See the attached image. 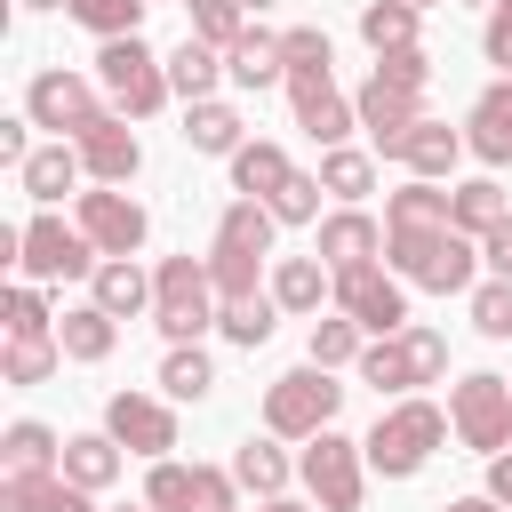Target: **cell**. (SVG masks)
I'll return each instance as SVG.
<instances>
[{"instance_id":"cell-1","label":"cell","mask_w":512,"mask_h":512,"mask_svg":"<svg viewBox=\"0 0 512 512\" xmlns=\"http://www.w3.org/2000/svg\"><path fill=\"white\" fill-rule=\"evenodd\" d=\"M384 256L408 288H432V296H456V288H480L472 264H480V240H464L448 224V192L408 176L392 200H384Z\"/></svg>"},{"instance_id":"cell-2","label":"cell","mask_w":512,"mask_h":512,"mask_svg":"<svg viewBox=\"0 0 512 512\" xmlns=\"http://www.w3.org/2000/svg\"><path fill=\"white\" fill-rule=\"evenodd\" d=\"M280 56H288V104H296V128L320 144V152H336L352 128H360V112H352V96L336 88V40L320 32V24H288L280 32Z\"/></svg>"},{"instance_id":"cell-3","label":"cell","mask_w":512,"mask_h":512,"mask_svg":"<svg viewBox=\"0 0 512 512\" xmlns=\"http://www.w3.org/2000/svg\"><path fill=\"white\" fill-rule=\"evenodd\" d=\"M272 208L264 200H232L224 216H216V240H208V280H216V296L232 304V296H264L256 288V272H264V256H272Z\"/></svg>"},{"instance_id":"cell-4","label":"cell","mask_w":512,"mask_h":512,"mask_svg":"<svg viewBox=\"0 0 512 512\" xmlns=\"http://www.w3.org/2000/svg\"><path fill=\"white\" fill-rule=\"evenodd\" d=\"M424 88H432V56L424 48H400V56H376V72L360 80L352 112H360L368 136H400V128L424 120Z\"/></svg>"},{"instance_id":"cell-5","label":"cell","mask_w":512,"mask_h":512,"mask_svg":"<svg viewBox=\"0 0 512 512\" xmlns=\"http://www.w3.org/2000/svg\"><path fill=\"white\" fill-rule=\"evenodd\" d=\"M96 88L112 96V112L120 120H152L176 88H168V56L144 40V32H128V40H104L96 48Z\"/></svg>"},{"instance_id":"cell-6","label":"cell","mask_w":512,"mask_h":512,"mask_svg":"<svg viewBox=\"0 0 512 512\" xmlns=\"http://www.w3.org/2000/svg\"><path fill=\"white\" fill-rule=\"evenodd\" d=\"M216 312H224V296H216L208 264L200 256H160V272H152V328L168 344H200L216 328Z\"/></svg>"},{"instance_id":"cell-7","label":"cell","mask_w":512,"mask_h":512,"mask_svg":"<svg viewBox=\"0 0 512 512\" xmlns=\"http://www.w3.org/2000/svg\"><path fill=\"white\" fill-rule=\"evenodd\" d=\"M336 408H344V384H336V368H288V376H272L264 384V432L272 440H320L328 424H336Z\"/></svg>"},{"instance_id":"cell-8","label":"cell","mask_w":512,"mask_h":512,"mask_svg":"<svg viewBox=\"0 0 512 512\" xmlns=\"http://www.w3.org/2000/svg\"><path fill=\"white\" fill-rule=\"evenodd\" d=\"M448 440V416L432 408V400H400V408H384L376 424H368V472H384V480H416L424 464H432V448Z\"/></svg>"},{"instance_id":"cell-9","label":"cell","mask_w":512,"mask_h":512,"mask_svg":"<svg viewBox=\"0 0 512 512\" xmlns=\"http://www.w3.org/2000/svg\"><path fill=\"white\" fill-rule=\"evenodd\" d=\"M448 368V336L440 328H400V336H376L360 352V384L376 392H416V384H440Z\"/></svg>"},{"instance_id":"cell-10","label":"cell","mask_w":512,"mask_h":512,"mask_svg":"<svg viewBox=\"0 0 512 512\" xmlns=\"http://www.w3.org/2000/svg\"><path fill=\"white\" fill-rule=\"evenodd\" d=\"M296 472H304V488H312V504H320V512H360V496H368V448H360V440H344L336 424H328L320 440H304Z\"/></svg>"},{"instance_id":"cell-11","label":"cell","mask_w":512,"mask_h":512,"mask_svg":"<svg viewBox=\"0 0 512 512\" xmlns=\"http://www.w3.org/2000/svg\"><path fill=\"white\" fill-rule=\"evenodd\" d=\"M24 120L32 128H56V144H72V136H88L96 120H104V96H96V80H80V72H32V88H24Z\"/></svg>"},{"instance_id":"cell-12","label":"cell","mask_w":512,"mask_h":512,"mask_svg":"<svg viewBox=\"0 0 512 512\" xmlns=\"http://www.w3.org/2000/svg\"><path fill=\"white\" fill-rule=\"evenodd\" d=\"M96 240L80 232V224H64V216H32L24 224V256H16V272L40 288V280H96Z\"/></svg>"},{"instance_id":"cell-13","label":"cell","mask_w":512,"mask_h":512,"mask_svg":"<svg viewBox=\"0 0 512 512\" xmlns=\"http://www.w3.org/2000/svg\"><path fill=\"white\" fill-rule=\"evenodd\" d=\"M448 424H456L464 448L504 456V448H512V376H464V384L448 392Z\"/></svg>"},{"instance_id":"cell-14","label":"cell","mask_w":512,"mask_h":512,"mask_svg":"<svg viewBox=\"0 0 512 512\" xmlns=\"http://www.w3.org/2000/svg\"><path fill=\"white\" fill-rule=\"evenodd\" d=\"M336 312H352L368 336H400V328H416V320H408V280L384 272V264H352V272H336Z\"/></svg>"},{"instance_id":"cell-15","label":"cell","mask_w":512,"mask_h":512,"mask_svg":"<svg viewBox=\"0 0 512 512\" xmlns=\"http://www.w3.org/2000/svg\"><path fill=\"white\" fill-rule=\"evenodd\" d=\"M232 496H240L232 472H216V464H176V456H160L152 480H144V504H152V512H232Z\"/></svg>"},{"instance_id":"cell-16","label":"cell","mask_w":512,"mask_h":512,"mask_svg":"<svg viewBox=\"0 0 512 512\" xmlns=\"http://www.w3.org/2000/svg\"><path fill=\"white\" fill-rule=\"evenodd\" d=\"M88 240H96V256H136L144 248V232H152V216L120 192V184H96V192H80V216H72Z\"/></svg>"},{"instance_id":"cell-17","label":"cell","mask_w":512,"mask_h":512,"mask_svg":"<svg viewBox=\"0 0 512 512\" xmlns=\"http://www.w3.org/2000/svg\"><path fill=\"white\" fill-rule=\"evenodd\" d=\"M104 432L128 448V456H168L176 448V416H168V400H152V392H112L104 400Z\"/></svg>"},{"instance_id":"cell-18","label":"cell","mask_w":512,"mask_h":512,"mask_svg":"<svg viewBox=\"0 0 512 512\" xmlns=\"http://www.w3.org/2000/svg\"><path fill=\"white\" fill-rule=\"evenodd\" d=\"M376 152H384V160H400L408 176H424V184H440V176L456 168V152H464V136H456L448 120H416V128H400V136H376Z\"/></svg>"},{"instance_id":"cell-19","label":"cell","mask_w":512,"mask_h":512,"mask_svg":"<svg viewBox=\"0 0 512 512\" xmlns=\"http://www.w3.org/2000/svg\"><path fill=\"white\" fill-rule=\"evenodd\" d=\"M80 144V168L96 176V184H128L136 168H144V144H136V128L120 120V112H104L88 136H72Z\"/></svg>"},{"instance_id":"cell-20","label":"cell","mask_w":512,"mask_h":512,"mask_svg":"<svg viewBox=\"0 0 512 512\" xmlns=\"http://www.w3.org/2000/svg\"><path fill=\"white\" fill-rule=\"evenodd\" d=\"M328 272H352V264H376L384 256V224L368 216V208H336V216H320V248H312Z\"/></svg>"},{"instance_id":"cell-21","label":"cell","mask_w":512,"mask_h":512,"mask_svg":"<svg viewBox=\"0 0 512 512\" xmlns=\"http://www.w3.org/2000/svg\"><path fill=\"white\" fill-rule=\"evenodd\" d=\"M48 472H64V440L40 416H16L0 432V480H48Z\"/></svg>"},{"instance_id":"cell-22","label":"cell","mask_w":512,"mask_h":512,"mask_svg":"<svg viewBox=\"0 0 512 512\" xmlns=\"http://www.w3.org/2000/svg\"><path fill=\"white\" fill-rule=\"evenodd\" d=\"M272 304L320 320V304H336V272H328L320 256H280V264H272Z\"/></svg>"},{"instance_id":"cell-23","label":"cell","mask_w":512,"mask_h":512,"mask_svg":"<svg viewBox=\"0 0 512 512\" xmlns=\"http://www.w3.org/2000/svg\"><path fill=\"white\" fill-rule=\"evenodd\" d=\"M288 184H296V168H288V152H280V144H264V136H256V144H240V152H232V192H240V200H264V208H272Z\"/></svg>"},{"instance_id":"cell-24","label":"cell","mask_w":512,"mask_h":512,"mask_svg":"<svg viewBox=\"0 0 512 512\" xmlns=\"http://www.w3.org/2000/svg\"><path fill=\"white\" fill-rule=\"evenodd\" d=\"M216 80H224V48H208L200 32H184V40L168 48V88H176L184 104H208Z\"/></svg>"},{"instance_id":"cell-25","label":"cell","mask_w":512,"mask_h":512,"mask_svg":"<svg viewBox=\"0 0 512 512\" xmlns=\"http://www.w3.org/2000/svg\"><path fill=\"white\" fill-rule=\"evenodd\" d=\"M464 144L488 160V168H504L512 160V88L496 80V88H480V104H472V120H464Z\"/></svg>"},{"instance_id":"cell-26","label":"cell","mask_w":512,"mask_h":512,"mask_svg":"<svg viewBox=\"0 0 512 512\" xmlns=\"http://www.w3.org/2000/svg\"><path fill=\"white\" fill-rule=\"evenodd\" d=\"M80 176H88V168H80V144H40V152H32L24 168H16V184H24V192H32L40 208H56V200H64V192H72Z\"/></svg>"},{"instance_id":"cell-27","label":"cell","mask_w":512,"mask_h":512,"mask_svg":"<svg viewBox=\"0 0 512 512\" xmlns=\"http://www.w3.org/2000/svg\"><path fill=\"white\" fill-rule=\"evenodd\" d=\"M88 304H104L112 320H136V312H152V272H136V256H104Z\"/></svg>"},{"instance_id":"cell-28","label":"cell","mask_w":512,"mask_h":512,"mask_svg":"<svg viewBox=\"0 0 512 512\" xmlns=\"http://www.w3.org/2000/svg\"><path fill=\"white\" fill-rule=\"evenodd\" d=\"M224 72L240 80V88H272V80H288V56H280V32H240L232 48H224Z\"/></svg>"},{"instance_id":"cell-29","label":"cell","mask_w":512,"mask_h":512,"mask_svg":"<svg viewBox=\"0 0 512 512\" xmlns=\"http://www.w3.org/2000/svg\"><path fill=\"white\" fill-rule=\"evenodd\" d=\"M504 216H512V200H504V184H496V176H480V184H456V192H448V224H456L464 240H488Z\"/></svg>"},{"instance_id":"cell-30","label":"cell","mask_w":512,"mask_h":512,"mask_svg":"<svg viewBox=\"0 0 512 512\" xmlns=\"http://www.w3.org/2000/svg\"><path fill=\"white\" fill-rule=\"evenodd\" d=\"M56 344H64V360H112L120 320H112L104 304H72V312L56 320Z\"/></svg>"},{"instance_id":"cell-31","label":"cell","mask_w":512,"mask_h":512,"mask_svg":"<svg viewBox=\"0 0 512 512\" xmlns=\"http://www.w3.org/2000/svg\"><path fill=\"white\" fill-rule=\"evenodd\" d=\"M64 480L88 488V496L112 488V480H120V440H112V432H72V440H64Z\"/></svg>"},{"instance_id":"cell-32","label":"cell","mask_w":512,"mask_h":512,"mask_svg":"<svg viewBox=\"0 0 512 512\" xmlns=\"http://www.w3.org/2000/svg\"><path fill=\"white\" fill-rule=\"evenodd\" d=\"M240 128H248V120H240L232 104H216V96H208V104H184V144H192V152H216V160H232V152L248 144Z\"/></svg>"},{"instance_id":"cell-33","label":"cell","mask_w":512,"mask_h":512,"mask_svg":"<svg viewBox=\"0 0 512 512\" xmlns=\"http://www.w3.org/2000/svg\"><path fill=\"white\" fill-rule=\"evenodd\" d=\"M0 504L8 512H96V496L72 488L64 472H48V480H0Z\"/></svg>"},{"instance_id":"cell-34","label":"cell","mask_w":512,"mask_h":512,"mask_svg":"<svg viewBox=\"0 0 512 512\" xmlns=\"http://www.w3.org/2000/svg\"><path fill=\"white\" fill-rule=\"evenodd\" d=\"M360 352H368V328L352 312H320L312 320V368H360Z\"/></svg>"},{"instance_id":"cell-35","label":"cell","mask_w":512,"mask_h":512,"mask_svg":"<svg viewBox=\"0 0 512 512\" xmlns=\"http://www.w3.org/2000/svg\"><path fill=\"white\" fill-rule=\"evenodd\" d=\"M160 392H168V400H208V392H216V360H208L200 344H168V360H160Z\"/></svg>"},{"instance_id":"cell-36","label":"cell","mask_w":512,"mask_h":512,"mask_svg":"<svg viewBox=\"0 0 512 512\" xmlns=\"http://www.w3.org/2000/svg\"><path fill=\"white\" fill-rule=\"evenodd\" d=\"M232 480H240L248 496H264V504H272V496L288 488V456H280L272 440H240V448H232Z\"/></svg>"},{"instance_id":"cell-37","label":"cell","mask_w":512,"mask_h":512,"mask_svg":"<svg viewBox=\"0 0 512 512\" xmlns=\"http://www.w3.org/2000/svg\"><path fill=\"white\" fill-rule=\"evenodd\" d=\"M360 40H368L376 56L416 48V8H408V0H368V8H360Z\"/></svg>"},{"instance_id":"cell-38","label":"cell","mask_w":512,"mask_h":512,"mask_svg":"<svg viewBox=\"0 0 512 512\" xmlns=\"http://www.w3.org/2000/svg\"><path fill=\"white\" fill-rule=\"evenodd\" d=\"M56 360H64L56 336H8V352H0V384H48Z\"/></svg>"},{"instance_id":"cell-39","label":"cell","mask_w":512,"mask_h":512,"mask_svg":"<svg viewBox=\"0 0 512 512\" xmlns=\"http://www.w3.org/2000/svg\"><path fill=\"white\" fill-rule=\"evenodd\" d=\"M272 320H280V304H272V288H264V296H232V304L216 312V328H224V336H232L240 352H256V344L272 336Z\"/></svg>"},{"instance_id":"cell-40","label":"cell","mask_w":512,"mask_h":512,"mask_svg":"<svg viewBox=\"0 0 512 512\" xmlns=\"http://www.w3.org/2000/svg\"><path fill=\"white\" fill-rule=\"evenodd\" d=\"M64 16H72V24H88L96 40H128V32L144 24V0H72Z\"/></svg>"},{"instance_id":"cell-41","label":"cell","mask_w":512,"mask_h":512,"mask_svg":"<svg viewBox=\"0 0 512 512\" xmlns=\"http://www.w3.org/2000/svg\"><path fill=\"white\" fill-rule=\"evenodd\" d=\"M320 184H328L336 200H360V192L376 184V160L352 152V144H336V152H320Z\"/></svg>"},{"instance_id":"cell-42","label":"cell","mask_w":512,"mask_h":512,"mask_svg":"<svg viewBox=\"0 0 512 512\" xmlns=\"http://www.w3.org/2000/svg\"><path fill=\"white\" fill-rule=\"evenodd\" d=\"M0 320H8V336H56V312H48V296H40L32 280H16V288L0 296Z\"/></svg>"},{"instance_id":"cell-43","label":"cell","mask_w":512,"mask_h":512,"mask_svg":"<svg viewBox=\"0 0 512 512\" xmlns=\"http://www.w3.org/2000/svg\"><path fill=\"white\" fill-rule=\"evenodd\" d=\"M192 8V32L208 40V48H232L240 32H248V0H184Z\"/></svg>"},{"instance_id":"cell-44","label":"cell","mask_w":512,"mask_h":512,"mask_svg":"<svg viewBox=\"0 0 512 512\" xmlns=\"http://www.w3.org/2000/svg\"><path fill=\"white\" fill-rule=\"evenodd\" d=\"M472 328L496 336V344L512 336V280H480V288H472Z\"/></svg>"},{"instance_id":"cell-45","label":"cell","mask_w":512,"mask_h":512,"mask_svg":"<svg viewBox=\"0 0 512 512\" xmlns=\"http://www.w3.org/2000/svg\"><path fill=\"white\" fill-rule=\"evenodd\" d=\"M320 192H328V184L296 168V184H288V192L272 200V216H280V224H312V216H320Z\"/></svg>"},{"instance_id":"cell-46","label":"cell","mask_w":512,"mask_h":512,"mask_svg":"<svg viewBox=\"0 0 512 512\" xmlns=\"http://www.w3.org/2000/svg\"><path fill=\"white\" fill-rule=\"evenodd\" d=\"M480 48H488V64H504V80H512V0H496V8H488Z\"/></svg>"},{"instance_id":"cell-47","label":"cell","mask_w":512,"mask_h":512,"mask_svg":"<svg viewBox=\"0 0 512 512\" xmlns=\"http://www.w3.org/2000/svg\"><path fill=\"white\" fill-rule=\"evenodd\" d=\"M480 264H488V280H512V216L480 240Z\"/></svg>"},{"instance_id":"cell-48","label":"cell","mask_w":512,"mask_h":512,"mask_svg":"<svg viewBox=\"0 0 512 512\" xmlns=\"http://www.w3.org/2000/svg\"><path fill=\"white\" fill-rule=\"evenodd\" d=\"M488 496L512 512V448H504V456H488Z\"/></svg>"},{"instance_id":"cell-49","label":"cell","mask_w":512,"mask_h":512,"mask_svg":"<svg viewBox=\"0 0 512 512\" xmlns=\"http://www.w3.org/2000/svg\"><path fill=\"white\" fill-rule=\"evenodd\" d=\"M440 512H504L496 496H456V504H440Z\"/></svg>"},{"instance_id":"cell-50","label":"cell","mask_w":512,"mask_h":512,"mask_svg":"<svg viewBox=\"0 0 512 512\" xmlns=\"http://www.w3.org/2000/svg\"><path fill=\"white\" fill-rule=\"evenodd\" d=\"M256 512H320V504H296V496H272V504H256Z\"/></svg>"},{"instance_id":"cell-51","label":"cell","mask_w":512,"mask_h":512,"mask_svg":"<svg viewBox=\"0 0 512 512\" xmlns=\"http://www.w3.org/2000/svg\"><path fill=\"white\" fill-rule=\"evenodd\" d=\"M24 8H72V0H24Z\"/></svg>"},{"instance_id":"cell-52","label":"cell","mask_w":512,"mask_h":512,"mask_svg":"<svg viewBox=\"0 0 512 512\" xmlns=\"http://www.w3.org/2000/svg\"><path fill=\"white\" fill-rule=\"evenodd\" d=\"M408 8H416V16H424V8H440V0H408Z\"/></svg>"},{"instance_id":"cell-53","label":"cell","mask_w":512,"mask_h":512,"mask_svg":"<svg viewBox=\"0 0 512 512\" xmlns=\"http://www.w3.org/2000/svg\"><path fill=\"white\" fill-rule=\"evenodd\" d=\"M120 512H152V504H120Z\"/></svg>"},{"instance_id":"cell-54","label":"cell","mask_w":512,"mask_h":512,"mask_svg":"<svg viewBox=\"0 0 512 512\" xmlns=\"http://www.w3.org/2000/svg\"><path fill=\"white\" fill-rule=\"evenodd\" d=\"M248 8H272V0H248Z\"/></svg>"},{"instance_id":"cell-55","label":"cell","mask_w":512,"mask_h":512,"mask_svg":"<svg viewBox=\"0 0 512 512\" xmlns=\"http://www.w3.org/2000/svg\"><path fill=\"white\" fill-rule=\"evenodd\" d=\"M504 88H512V80H504Z\"/></svg>"},{"instance_id":"cell-56","label":"cell","mask_w":512,"mask_h":512,"mask_svg":"<svg viewBox=\"0 0 512 512\" xmlns=\"http://www.w3.org/2000/svg\"><path fill=\"white\" fill-rule=\"evenodd\" d=\"M144 8H152V0H144Z\"/></svg>"},{"instance_id":"cell-57","label":"cell","mask_w":512,"mask_h":512,"mask_svg":"<svg viewBox=\"0 0 512 512\" xmlns=\"http://www.w3.org/2000/svg\"><path fill=\"white\" fill-rule=\"evenodd\" d=\"M488 8H496V0H488Z\"/></svg>"}]
</instances>
